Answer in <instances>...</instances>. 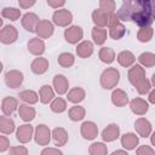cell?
<instances>
[{
  "label": "cell",
  "mask_w": 155,
  "mask_h": 155,
  "mask_svg": "<svg viewBox=\"0 0 155 155\" xmlns=\"http://www.w3.org/2000/svg\"><path fill=\"white\" fill-rule=\"evenodd\" d=\"M116 17L121 21H133L142 28L150 27L154 22V2L150 0L124 1Z\"/></svg>",
  "instance_id": "1"
},
{
  "label": "cell",
  "mask_w": 155,
  "mask_h": 155,
  "mask_svg": "<svg viewBox=\"0 0 155 155\" xmlns=\"http://www.w3.org/2000/svg\"><path fill=\"white\" fill-rule=\"evenodd\" d=\"M119 78H120V74L116 69L114 68H109L107 69L102 76H101V82H102V86L107 90L109 88H113L116 86V84L119 82Z\"/></svg>",
  "instance_id": "2"
},
{
  "label": "cell",
  "mask_w": 155,
  "mask_h": 155,
  "mask_svg": "<svg viewBox=\"0 0 155 155\" xmlns=\"http://www.w3.org/2000/svg\"><path fill=\"white\" fill-rule=\"evenodd\" d=\"M73 21V15L68 11V10H58L53 13V22L57 24V25H61V27H65L68 25L70 22Z\"/></svg>",
  "instance_id": "3"
},
{
  "label": "cell",
  "mask_w": 155,
  "mask_h": 155,
  "mask_svg": "<svg viewBox=\"0 0 155 155\" xmlns=\"http://www.w3.org/2000/svg\"><path fill=\"white\" fill-rule=\"evenodd\" d=\"M128 79L133 86H137L145 79V70L140 65H134L128 71Z\"/></svg>",
  "instance_id": "4"
},
{
  "label": "cell",
  "mask_w": 155,
  "mask_h": 155,
  "mask_svg": "<svg viewBox=\"0 0 155 155\" xmlns=\"http://www.w3.org/2000/svg\"><path fill=\"white\" fill-rule=\"evenodd\" d=\"M17 39V30L13 25H6L0 30V41L4 44H11Z\"/></svg>",
  "instance_id": "5"
},
{
  "label": "cell",
  "mask_w": 155,
  "mask_h": 155,
  "mask_svg": "<svg viewBox=\"0 0 155 155\" xmlns=\"http://www.w3.org/2000/svg\"><path fill=\"white\" fill-rule=\"evenodd\" d=\"M23 81V74L21 71H17V70H12V71H8L6 75H5V82L8 87L11 88H16L18 87Z\"/></svg>",
  "instance_id": "6"
},
{
  "label": "cell",
  "mask_w": 155,
  "mask_h": 155,
  "mask_svg": "<svg viewBox=\"0 0 155 155\" xmlns=\"http://www.w3.org/2000/svg\"><path fill=\"white\" fill-rule=\"evenodd\" d=\"M64 36L65 40L70 44H76L79 40L82 39V29L78 25H73L68 29H65L64 31Z\"/></svg>",
  "instance_id": "7"
},
{
  "label": "cell",
  "mask_w": 155,
  "mask_h": 155,
  "mask_svg": "<svg viewBox=\"0 0 155 155\" xmlns=\"http://www.w3.org/2000/svg\"><path fill=\"white\" fill-rule=\"evenodd\" d=\"M134 127H136L137 132H138L142 137H149V136L151 134V131H153L150 122H149L147 119H144V117H139V119L134 122Z\"/></svg>",
  "instance_id": "8"
},
{
  "label": "cell",
  "mask_w": 155,
  "mask_h": 155,
  "mask_svg": "<svg viewBox=\"0 0 155 155\" xmlns=\"http://www.w3.org/2000/svg\"><path fill=\"white\" fill-rule=\"evenodd\" d=\"M35 140L41 145H46L50 142V130L45 125H39L35 132Z\"/></svg>",
  "instance_id": "9"
},
{
  "label": "cell",
  "mask_w": 155,
  "mask_h": 155,
  "mask_svg": "<svg viewBox=\"0 0 155 155\" xmlns=\"http://www.w3.org/2000/svg\"><path fill=\"white\" fill-rule=\"evenodd\" d=\"M22 24L28 31H35L36 27L39 24V18H38V16L35 13H25L23 16Z\"/></svg>",
  "instance_id": "10"
},
{
  "label": "cell",
  "mask_w": 155,
  "mask_h": 155,
  "mask_svg": "<svg viewBox=\"0 0 155 155\" xmlns=\"http://www.w3.org/2000/svg\"><path fill=\"white\" fill-rule=\"evenodd\" d=\"M149 109V104L147 101L142 99V98H134L131 102V110L137 114V115H143L148 111Z\"/></svg>",
  "instance_id": "11"
},
{
  "label": "cell",
  "mask_w": 155,
  "mask_h": 155,
  "mask_svg": "<svg viewBox=\"0 0 155 155\" xmlns=\"http://www.w3.org/2000/svg\"><path fill=\"white\" fill-rule=\"evenodd\" d=\"M119 133H120L119 126H117L116 124H111V125H109V126L103 131L102 137H103V139L107 140V142H113V140H115V139L119 137Z\"/></svg>",
  "instance_id": "12"
},
{
  "label": "cell",
  "mask_w": 155,
  "mask_h": 155,
  "mask_svg": "<svg viewBox=\"0 0 155 155\" xmlns=\"http://www.w3.org/2000/svg\"><path fill=\"white\" fill-rule=\"evenodd\" d=\"M97 132H98L97 126L91 121L84 122L81 126V133H82L84 138H86V139H93L97 136Z\"/></svg>",
  "instance_id": "13"
},
{
  "label": "cell",
  "mask_w": 155,
  "mask_h": 155,
  "mask_svg": "<svg viewBox=\"0 0 155 155\" xmlns=\"http://www.w3.org/2000/svg\"><path fill=\"white\" fill-rule=\"evenodd\" d=\"M33 133V127L30 125H23L17 130V139L22 143H27L30 140Z\"/></svg>",
  "instance_id": "14"
},
{
  "label": "cell",
  "mask_w": 155,
  "mask_h": 155,
  "mask_svg": "<svg viewBox=\"0 0 155 155\" xmlns=\"http://www.w3.org/2000/svg\"><path fill=\"white\" fill-rule=\"evenodd\" d=\"M36 31L41 38L51 36L53 33V25L48 21H40L36 27Z\"/></svg>",
  "instance_id": "15"
},
{
  "label": "cell",
  "mask_w": 155,
  "mask_h": 155,
  "mask_svg": "<svg viewBox=\"0 0 155 155\" xmlns=\"http://www.w3.org/2000/svg\"><path fill=\"white\" fill-rule=\"evenodd\" d=\"M47 68H48V62L46 58H42V57L35 58L31 63V70L35 74H42L47 70Z\"/></svg>",
  "instance_id": "16"
},
{
  "label": "cell",
  "mask_w": 155,
  "mask_h": 155,
  "mask_svg": "<svg viewBox=\"0 0 155 155\" xmlns=\"http://www.w3.org/2000/svg\"><path fill=\"white\" fill-rule=\"evenodd\" d=\"M53 85H54L56 91H57L59 94L65 93L67 90H68V86H69L68 80L65 79V76H64V75H61V74L54 76V79H53Z\"/></svg>",
  "instance_id": "17"
},
{
  "label": "cell",
  "mask_w": 155,
  "mask_h": 155,
  "mask_svg": "<svg viewBox=\"0 0 155 155\" xmlns=\"http://www.w3.org/2000/svg\"><path fill=\"white\" fill-rule=\"evenodd\" d=\"M121 144H122L124 148H126L128 150H132L138 144V137L134 133H126L121 138Z\"/></svg>",
  "instance_id": "18"
},
{
  "label": "cell",
  "mask_w": 155,
  "mask_h": 155,
  "mask_svg": "<svg viewBox=\"0 0 155 155\" xmlns=\"http://www.w3.org/2000/svg\"><path fill=\"white\" fill-rule=\"evenodd\" d=\"M111 101H113V103H114L115 105H117V107H124V105L127 104L128 97H127V94H126L122 90H115V91L113 92V94H111Z\"/></svg>",
  "instance_id": "19"
},
{
  "label": "cell",
  "mask_w": 155,
  "mask_h": 155,
  "mask_svg": "<svg viewBox=\"0 0 155 155\" xmlns=\"http://www.w3.org/2000/svg\"><path fill=\"white\" fill-rule=\"evenodd\" d=\"M134 61H136V58L132 54V52H130V51H122L117 56V62L122 67H126V68L130 67V65H132L134 63Z\"/></svg>",
  "instance_id": "20"
},
{
  "label": "cell",
  "mask_w": 155,
  "mask_h": 155,
  "mask_svg": "<svg viewBox=\"0 0 155 155\" xmlns=\"http://www.w3.org/2000/svg\"><path fill=\"white\" fill-rule=\"evenodd\" d=\"M2 111L5 115H11L16 109H17V101L12 97H6L2 101V107H1Z\"/></svg>",
  "instance_id": "21"
},
{
  "label": "cell",
  "mask_w": 155,
  "mask_h": 155,
  "mask_svg": "<svg viewBox=\"0 0 155 155\" xmlns=\"http://www.w3.org/2000/svg\"><path fill=\"white\" fill-rule=\"evenodd\" d=\"M28 48L34 54H41L45 51V46H44L42 40L38 39V38H34L28 42Z\"/></svg>",
  "instance_id": "22"
},
{
  "label": "cell",
  "mask_w": 155,
  "mask_h": 155,
  "mask_svg": "<svg viewBox=\"0 0 155 155\" xmlns=\"http://www.w3.org/2000/svg\"><path fill=\"white\" fill-rule=\"evenodd\" d=\"M76 52H78V54L80 57L86 58V57H88V56L92 54V52H93V45L90 41H84V42H81L76 47Z\"/></svg>",
  "instance_id": "23"
},
{
  "label": "cell",
  "mask_w": 155,
  "mask_h": 155,
  "mask_svg": "<svg viewBox=\"0 0 155 155\" xmlns=\"http://www.w3.org/2000/svg\"><path fill=\"white\" fill-rule=\"evenodd\" d=\"M15 130V122L8 116H1L0 117V131L8 134Z\"/></svg>",
  "instance_id": "24"
},
{
  "label": "cell",
  "mask_w": 155,
  "mask_h": 155,
  "mask_svg": "<svg viewBox=\"0 0 155 155\" xmlns=\"http://www.w3.org/2000/svg\"><path fill=\"white\" fill-rule=\"evenodd\" d=\"M108 15L109 13H105L104 11L102 10H96L93 13H92V18H93V22L97 24V25H107L108 24Z\"/></svg>",
  "instance_id": "25"
},
{
  "label": "cell",
  "mask_w": 155,
  "mask_h": 155,
  "mask_svg": "<svg viewBox=\"0 0 155 155\" xmlns=\"http://www.w3.org/2000/svg\"><path fill=\"white\" fill-rule=\"evenodd\" d=\"M53 139H54V143L57 145H64L67 139H68V134L65 132L64 128H54L53 130Z\"/></svg>",
  "instance_id": "26"
},
{
  "label": "cell",
  "mask_w": 155,
  "mask_h": 155,
  "mask_svg": "<svg viewBox=\"0 0 155 155\" xmlns=\"http://www.w3.org/2000/svg\"><path fill=\"white\" fill-rule=\"evenodd\" d=\"M84 98H85V91L80 87H75L68 93V101H70L73 103H79Z\"/></svg>",
  "instance_id": "27"
},
{
  "label": "cell",
  "mask_w": 155,
  "mask_h": 155,
  "mask_svg": "<svg viewBox=\"0 0 155 155\" xmlns=\"http://www.w3.org/2000/svg\"><path fill=\"white\" fill-rule=\"evenodd\" d=\"M19 115L24 121H30L35 116V110L31 107H28L25 104L19 105Z\"/></svg>",
  "instance_id": "28"
},
{
  "label": "cell",
  "mask_w": 155,
  "mask_h": 155,
  "mask_svg": "<svg viewBox=\"0 0 155 155\" xmlns=\"http://www.w3.org/2000/svg\"><path fill=\"white\" fill-rule=\"evenodd\" d=\"M92 38H93V40H94L96 44L102 45L105 41V39H107V30H104L102 28L94 27L92 29Z\"/></svg>",
  "instance_id": "29"
},
{
  "label": "cell",
  "mask_w": 155,
  "mask_h": 155,
  "mask_svg": "<svg viewBox=\"0 0 155 155\" xmlns=\"http://www.w3.org/2000/svg\"><path fill=\"white\" fill-rule=\"evenodd\" d=\"M125 33H126V29L121 23H117V24L110 27V36L113 39H115V40L121 39L125 35Z\"/></svg>",
  "instance_id": "30"
},
{
  "label": "cell",
  "mask_w": 155,
  "mask_h": 155,
  "mask_svg": "<svg viewBox=\"0 0 155 155\" xmlns=\"http://www.w3.org/2000/svg\"><path fill=\"white\" fill-rule=\"evenodd\" d=\"M153 34H154V30L151 27L140 28V30L138 31V40L140 42H148L153 38Z\"/></svg>",
  "instance_id": "31"
},
{
  "label": "cell",
  "mask_w": 155,
  "mask_h": 155,
  "mask_svg": "<svg viewBox=\"0 0 155 155\" xmlns=\"http://www.w3.org/2000/svg\"><path fill=\"white\" fill-rule=\"evenodd\" d=\"M99 58L104 63H111L114 61V58H115V53H114V51L111 48L103 47L101 50V52H99Z\"/></svg>",
  "instance_id": "32"
},
{
  "label": "cell",
  "mask_w": 155,
  "mask_h": 155,
  "mask_svg": "<svg viewBox=\"0 0 155 155\" xmlns=\"http://www.w3.org/2000/svg\"><path fill=\"white\" fill-rule=\"evenodd\" d=\"M53 98V91L48 85H44L40 88V101L42 103H48Z\"/></svg>",
  "instance_id": "33"
},
{
  "label": "cell",
  "mask_w": 155,
  "mask_h": 155,
  "mask_svg": "<svg viewBox=\"0 0 155 155\" xmlns=\"http://www.w3.org/2000/svg\"><path fill=\"white\" fill-rule=\"evenodd\" d=\"M139 62L144 65V67H154L155 64V54L154 53H150V52H144L139 56Z\"/></svg>",
  "instance_id": "34"
},
{
  "label": "cell",
  "mask_w": 155,
  "mask_h": 155,
  "mask_svg": "<svg viewBox=\"0 0 155 155\" xmlns=\"http://www.w3.org/2000/svg\"><path fill=\"white\" fill-rule=\"evenodd\" d=\"M1 13L4 17H6L11 21H17L21 16V11L18 8H15V7H5Z\"/></svg>",
  "instance_id": "35"
},
{
  "label": "cell",
  "mask_w": 155,
  "mask_h": 155,
  "mask_svg": "<svg viewBox=\"0 0 155 155\" xmlns=\"http://www.w3.org/2000/svg\"><path fill=\"white\" fill-rule=\"evenodd\" d=\"M19 98L23 99L27 103H30V104H34V103L38 102V94L34 91H30V90H27V91L21 92L19 93Z\"/></svg>",
  "instance_id": "36"
},
{
  "label": "cell",
  "mask_w": 155,
  "mask_h": 155,
  "mask_svg": "<svg viewBox=\"0 0 155 155\" xmlns=\"http://www.w3.org/2000/svg\"><path fill=\"white\" fill-rule=\"evenodd\" d=\"M85 116V109L82 107H73L69 110V117L73 121H80Z\"/></svg>",
  "instance_id": "37"
},
{
  "label": "cell",
  "mask_w": 155,
  "mask_h": 155,
  "mask_svg": "<svg viewBox=\"0 0 155 155\" xmlns=\"http://www.w3.org/2000/svg\"><path fill=\"white\" fill-rule=\"evenodd\" d=\"M58 63L62 67L68 68V67H70V65L74 64V56L71 53H62L58 57Z\"/></svg>",
  "instance_id": "38"
},
{
  "label": "cell",
  "mask_w": 155,
  "mask_h": 155,
  "mask_svg": "<svg viewBox=\"0 0 155 155\" xmlns=\"http://www.w3.org/2000/svg\"><path fill=\"white\" fill-rule=\"evenodd\" d=\"M51 109L54 113H62L67 109V103L63 98H56L51 104Z\"/></svg>",
  "instance_id": "39"
},
{
  "label": "cell",
  "mask_w": 155,
  "mask_h": 155,
  "mask_svg": "<svg viewBox=\"0 0 155 155\" xmlns=\"http://www.w3.org/2000/svg\"><path fill=\"white\" fill-rule=\"evenodd\" d=\"M91 155H105L107 154V147L103 143H93L90 148Z\"/></svg>",
  "instance_id": "40"
},
{
  "label": "cell",
  "mask_w": 155,
  "mask_h": 155,
  "mask_svg": "<svg viewBox=\"0 0 155 155\" xmlns=\"http://www.w3.org/2000/svg\"><path fill=\"white\" fill-rule=\"evenodd\" d=\"M136 87H137V91H138L140 94H145V93H148V92L153 88V86H151L150 81H149V80H147V79H144L142 82H139Z\"/></svg>",
  "instance_id": "41"
},
{
  "label": "cell",
  "mask_w": 155,
  "mask_h": 155,
  "mask_svg": "<svg viewBox=\"0 0 155 155\" xmlns=\"http://www.w3.org/2000/svg\"><path fill=\"white\" fill-rule=\"evenodd\" d=\"M99 6L102 11H104L105 13H114V10H115V2L114 1H101L99 2Z\"/></svg>",
  "instance_id": "42"
},
{
  "label": "cell",
  "mask_w": 155,
  "mask_h": 155,
  "mask_svg": "<svg viewBox=\"0 0 155 155\" xmlns=\"http://www.w3.org/2000/svg\"><path fill=\"white\" fill-rule=\"evenodd\" d=\"M137 155H155V151L149 145H142L137 149Z\"/></svg>",
  "instance_id": "43"
},
{
  "label": "cell",
  "mask_w": 155,
  "mask_h": 155,
  "mask_svg": "<svg viewBox=\"0 0 155 155\" xmlns=\"http://www.w3.org/2000/svg\"><path fill=\"white\" fill-rule=\"evenodd\" d=\"M10 155H28V150L25 147H15L11 148Z\"/></svg>",
  "instance_id": "44"
},
{
  "label": "cell",
  "mask_w": 155,
  "mask_h": 155,
  "mask_svg": "<svg viewBox=\"0 0 155 155\" xmlns=\"http://www.w3.org/2000/svg\"><path fill=\"white\" fill-rule=\"evenodd\" d=\"M41 155H63V153L61 150H57L53 148H46L41 151Z\"/></svg>",
  "instance_id": "45"
},
{
  "label": "cell",
  "mask_w": 155,
  "mask_h": 155,
  "mask_svg": "<svg viewBox=\"0 0 155 155\" xmlns=\"http://www.w3.org/2000/svg\"><path fill=\"white\" fill-rule=\"evenodd\" d=\"M10 147V142L5 136H0V151H5L7 150V148Z\"/></svg>",
  "instance_id": "46"
},
{
  "label": "cell",
  "mask_w": 155,
  "mask_h": 155,
  "mask_svg": "<svg viewBox=\"0 0 155 155\" xmlns=\"http://www.w3.org/2000/svg\"><path fill=\"white\" fill-rule=\"evenodd\" d=\"M18 2H19V6H22V7H29V6H33V5L35 4L34 0H31V1H23V0H19Z\"/></svg>",
  "instance_id": "47"
},
{
  "label": "cell",
  "mask_w": 155,
  "mask_h": 155,
  "mask_svg": "<svg viewBox=\"0 0 155 155\" xmlns=\"http://www.w3.org/2000/svg\"><path fill=\"white\" fill-rule=\"evenodd\" d=\"M47 4H48L50 6H52V7H58V6H63L65 2H64V1H51V0H48Z\"/></svg>",
  "instance_id": "48"
},
{
  "label": "cell",
  "mask_w": 155,
  "mask_h": 155,
  "mask_svg": "<svg viewBox=\"0 0 155 155\" xmlns=\"http://www.w3.org/2000/svg\"><path fill=\"white\" fill-rule=\"evenodd\" d=\"M155 91H154V88H151L150 90V94H149V101H150V103H155Z\"/></svg>",
  "instance_id": "49"
},
{
  "label": "cell",
  "mask_w": 155,
  "mask_h": 155,
  "mask_svg": "<svg viewBox=\"0 0 155 155\" xmlns=\"http://www.w3.org/2000/svg\"><path fill=\"white\" fill-rule=\"evenodd\" d=\"M111 155H128L126 151H124V150H116V151H114Z\"/></svg>",
  "instance_id": "50"
},
{
  "label": "cell",
  "mask_w": 155,
  "mask_h": 155,
  "mask_svg": "<svg viewBox=\"0 0 155 155\" xmlns=\"http://www.w3.org/2000/svg\"><path fill=\"white\" fill-rule=\"evenodd\" d=\"M1 70H2V64H1V62H0V73H1Z\"/></svg>",
  "instance_id": "51"
},
{
  "label": "cell",
  "mask_w": 155,
  "mask_h": 155,
  "mask_svg": "<svg viewBox=\"0 0 155 155\" xmlns=\"http://www.w3.org/2000/svg\"><path fill=\"white\" fill-rule=\"evenodd\" d=\"M1 24H2V19L0 18V27H1Z\"/></svg>",
  "instance_id": "52"
}]
</instances>
